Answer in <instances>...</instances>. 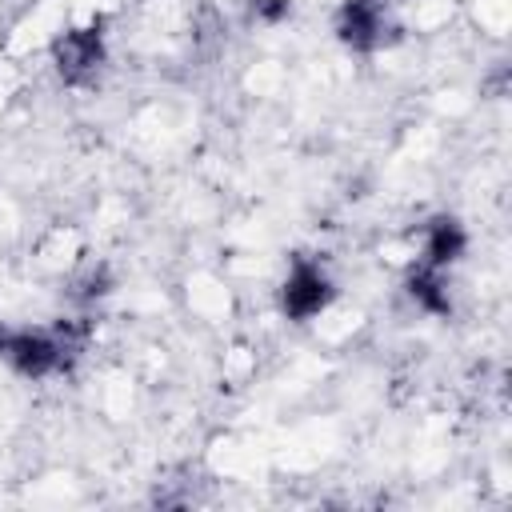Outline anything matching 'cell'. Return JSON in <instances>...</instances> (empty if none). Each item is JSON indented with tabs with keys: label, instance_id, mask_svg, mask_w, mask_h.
Listing matches in <instances>:
<instances>
[{
	"label": "cell",
	"instance_id": "cell-1",
	"mask_svg": "<svg viewBox=\"0 0 512 512\" xmlns=\"http://www.w3.org/2000/svg\"><path fill=\"white\" fill-rule=\"evenodd\" d=\"M320 304H324V280H320L316 272L300 268V272L292 276V284H288V308H292L296 316H308V312H316Z\"/></svg>",
	"mask_w": 512,
	"mask_h": 512
}]
</instances>
